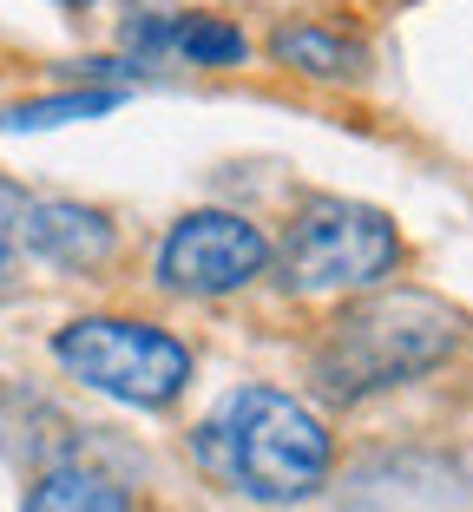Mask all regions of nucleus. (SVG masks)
<instances>
[{
  "mask_svg": "<svg viewBox=\"0 0 473 512\" xmlns=\"http://www.w3.org/2000/svg\"><path fill=\"white\" fill-rule=\"evenodd\" d=\"M125 46L138 60H184V66H244L250 40L224 14H132Z\"/></svg>",
  "mask_w": 473,
  "mask_h": 512,
  "instance_id": "8",
  "label": "nucleus"
},
{
  "mask_svg": "<svg viewBox=\"0 0 473 512\" xmlns=\"http://www.w3.org/2000/svg\"><path fill=\"white\" fill-rule=\"evenodd\" d=\"M276 60L296 66V73H309V79H329V86H355V79L368 73V53L355 40H342V33H329V27L276 33Z\"/></svg>",
  "mask_w": 473,
  "mask_h": 512,
  "instance_id": "11",
  "label": "nucleus"
},
{
  "mask_svg": "<svg viewBox=\"0 0 473 512\" xmlns=\"http://www.w3.org/2000/svg\"><path fill=\"white\" fill-rule=\"evenodd\" d=\"M20 217H27V191L14 178H0V289L20 276L27 250H20Z\"/></svg>",
  "mask_w": 473,
  "mask_h": 512,
  "instance_id": "12",
  "label": "nucleus"
},
{
  "mask_svg": "<svg viewBox=\"0 0 473 512\" xmlns=\"http://www.w3.org/2000/svg\"><path fill=\"white\" fill-rule=\"evenodd\" d=\"M27 512H132V493H125L112 473L86 467V460H53V467L33 480Z\"/></svg>",
  "mask_w": 473,
  "mask_h": 512,
  "instance_id": "9",
  "label": "nucleus"
},
{
  "mask_svg": "<svg viewBox=\"0 0 473 512\" xmlns=\"http://www.w3.org/2000/svg\"><path fill=\"white\" fill-rule=\"evenodd\" d=\"M46 355L60 362L66 381L112 394L125 407H145V414L178 407L184 388H191V348L145 316H79L66 329H53Z\"/></svg>",
  "mask_w": 473,
  "mask_h": 512,
  "instance_id": "4",
  "label": "nucleus"
},
{
  "mask_svg": "<svg viewBox=\"0 0 473 512\" xmlns=\"http://www.w3.org/2000/svg\"><path fill=\"white\" fill-rule=\"evenodd\" d=\"M460 335H467V316L454 302L428 296V289H368L322 335L316 388L336 407H355L368 394H395L454 362Z\"/></svg>",
  "mask_w": 473,
  "mask_h": 512,
  "instance_id": "2",
  "label": "nucleus"
},
{
  "mask_svg": "<svg viewBox=\"0 0 473 512\" xmlns=\"http://www.w3.org/2000/svg\"><path fill=\"white\" fill-rule=\"evenodd\" d=\"M132 86H73V92H46V99H27V106L0 112V132L7 138H33V132H60V125L79 119H112L125 106Z\"/></svg>",
  "mask_w": 473,
  "mask_h": 512,
  "instance_id": "10",
  "label": "nucleus"
},
{
  "mask_svg": "<svg viewBox=\"0 0 473 512\" xmlns=\"http://www.w3.org/2000/svg\"><path fill=\"white\" fill-rule=\"evenodd\" d=\"M263 270H270V237L237 211H191L152 250V283L165 296H184V302L237 296Z\"/></svg>",
  "mask_w": 473,
  "mask_h": 512,
  "instance_id": "5",
  "label": "nucleus"
},
{
  "mask_svg": "<svg viewBox=\"0 0 473 512\" xmlns=\"http://www.w3.org/2000/svg\"><path fill=\"white\" fill-rule=\"evenodd\" d=\"M132 7H158V0H132Z\"/></svg>",
  "mask_w": 473,
  "mask_h": 512,
  "instance_id": "14",
  "label": "nucleus"
},
{
  "mask_svg": "<svg viewBox=\"0 0 473 512\" xmlns=\"http://www.w3.org/2000/svg\"><path fill=\"white\" fill-rule=\"evenodd\" d=\"M467 499V473L441 453H375L342 486V512H460Z\"/></svg>",
  "mask_w": 473,
  "mask_h": 512,
  "instance_id": "6",
  "label": "nucleus"
},
{
  "mask_svg": "<svg viewBox=\"0 0 473 512\" xmlns=\"http://www.w3.org/2000/svg\"><path fill=\"white\" fill-rule=\"evenodd\" d=\"M401 256L408 243L388 211L362 197H316L290 217L270 263L290 296H355V289H382L401 270Z\"/></svg>",
  "mask_w": 473,
  "mask_h": 512,
  "instance_id": "3",
  "label": "nucleus"
},
{
  "mask_svg": "<svg viewBox=\"0 0 473 512\" xmlns=\"http://www.w3.org/2000/svg\"><path fill=\"white\" fill-rule=\"evenodd\" d=\"M191 467L250 506H303L329 486V427L283 388H230L191 427Z\"/></svg>",
  "mask_w": 473,
  "mask_h": 512,
  "instance_id": "1",
  "label": "nucleus"
},
{
  "mask_svg": "<svg viewBox=\"0 0 473 512\" xmlns=\"http://www.w3.org/2000/svg\"><path fill=\"white\" fill-rule=\"evenodd\" d=\"M53 7H60V14H86L92 0H53Z\"/></svg>",
  "mask_w": 473,
  "mask_h": 512,
  "instance_id": "13",
  "label": "nucleus"
},
{
  "mask_svg": "<svg viewBox=\"0 0 473 512\" xmlns=\"http://www.w3.org/2000/svg\"><path fill=\"white\" fill-rule=\"evenodd\" d=\"M20 250H27V263H40V270L99 276L112 256H119V224H112L99 204H79V197H27Z\"/></svg>",
  "mask_w": 473,
  "mask_h": 512,
  "instance_id": "7",
  "label": "nucleus"
}]
</instances>
